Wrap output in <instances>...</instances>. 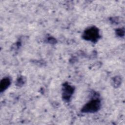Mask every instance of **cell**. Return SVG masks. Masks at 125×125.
Listing matches in <instances>:
<instances>
[{"label": "cell", "mask_w": 125, "mask_h": 125, "mask_svg": "<svg viewBox=\"0 0 125 125\" xmlns=\"http://www.w3.org/2000/svg\"><path fill=\"white\" fill-rule=\"evenodd\" d=\"M83 38L86 41L93 42H96L100 38L99 29L94 26L86 29L83 33Z\"/></svg>", "instance_id": "6da1fadb"}, {"label": "cell", "mask_w": 125, "mask_h": 125, "mask_svg": "<svg viewBox=\"0 0 125 125\" xmlns=\"http://www.w3.org/2000/svg\"><path fill=\"white\" fill-rule=\"evenodd\" d=\"M101 107V102L98 99H94L86 104L82 109L83 113H94L97 112Z\"/></svg>", "instance_id": "7a4b0ae2"}, {"label": "cell", "mask_w": 125, "mask_h": 125, "mask_svg": "<svg viewBox=\"0 0 125 125\" xmlns=\"http://www.w3.org/2000/svg\"><path fill=\"white\" fill-rule=\"evenodd\" d=\"M74 91V88L73 87L68 84L67 83H65L63 84L62 87V96L63 99L66 101H69L73 95Z\"/></svg>", "instance_id": "3957f363"}, {"label": "cell", "mask_w": 125, "mask_h": 125, "mask_svg": "<svg viewBox=\"0 0 125 125\" xmlns=\"http://www.w3.org/2000/svg\"><path fill=\"white\" fill-rule=\"evenodd\" d=\"M10 80L8 77L3 78L0 83V92H2L6 89L10 84Z\"/></svg>", "instance_id": "277c9868"}, {"label": "cell", "mask_w": 125, "mask_h": 125, "mask_svg": "<svg viewBox=\"0 0 125 125\" xmlns=\"http://www.w3.org/2000/svg\"><path fill=\"white\" fill-rule=\"evenodd\" d=\"M117 34L118 35V36L121 37L122 36H124V31L122 29H119L118 30H117Z\"/></svg>", "instance_id": "5b68a950"}]
</instances>
